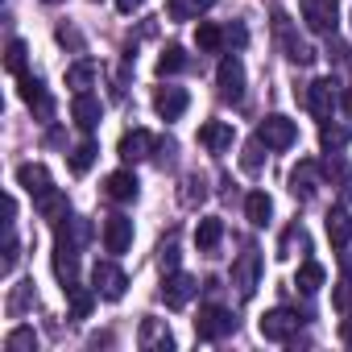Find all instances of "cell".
I'll list each match as a JSON object with an SVG mask.
<instances>
[{
  "instance_id": "obj_17",
  "label": "cell",
  "mask_w": 352,
  "mask_h": 352,
  "mask_svg": "<svg viewBox=\"0 0 352 352\" xmlns=\"http://www.w3.org/2000/svg\"><path fill=\"white\" fill-rule=\"evenodd\" d=\"M232 124L228 120H208V124H199V145L208 149V153H228L232 149Z\"/></svg>"
},
{
  "instance_id": "obj_35",
  "label": "cell",
  "mask_w": 352,
  "mask_h": 352,
  "mask_svg": "<svg viewBox=\"0 0 352 352\" xmlns=\"http://www.w3.org/2000/svg\"><path fill=\"white\" fill-rule=\"evenodd\" d=\"M38 348V331L34 327H13L5 336V352H34Z\"/></svg>"
},
{
  "instance_id": "obj_11",
  "label": "cell",
  "mask_w": 352,
  "mask_h": 352,
  "mask_svg": "<svg viewBox=\"0 0 352 352\" xmlns=\"http://www.w3.org/2000/svg\"><path fill=\"white\" fill-rule=\"evenodd\" d=\"M17 79H21V100L34 108V116H38V120H50V116H54V100H50V91L42 87V79L30 75V71L17 75Z\"/></svg>"
},
{
  "instance_id": "obj_6",
  "label": "cell",
  "mask_w": 352,
  "mask_h": 352,
  "mask_svg": "<svg viewBox=\"0 0 352 352\" xmlns=\"http://www.w3.org/2000/svg\"><path fill=\"white\" fill-rule=\"evenodd\" d=\"M195 294H199V282H195L191 274H183V270H170V274H166V282H162V302H166L170 311H183Z\"/></svg>"
},
{
  "instance_id": "obj_43",
  "label": "cell",
  "mask_w": 352,
  "mask_h": 352,
  "mask_svg": "<svg viewBox=\"0 0 352 352\" xmlns=\"http://www.w3.org/2000/svg\"><path fill=\"white\" fill-rule=\"evenodd\" d=\"M141 5H145V0H116V9H120V13H124V17H129V13H137V9H141Z\"/></svg>"
},
{
  "instance_id": "obj_37",
  "label": "cell",
  "mask_w": 352,
  "mask_h": 352,
  "mask_svg": "<svg viewBox=\"0 0 352 352\" xmlns=\"http://www.w3.org/2000/svg\"><path fill=\"white\" fill-rule=\"evenodd\" d=\"M25 58H30V46H25L21 38H13L9 50H5V71H9V75H25Z\"/></svg>"
},
{
  "instance_id": "obj_34",
  "label": "cell",
  "mask_w": 352,
  "mask_h": 352,
  "mask_svg": "<svg viewBox=\"0 0 352 352\" xmlns=\"http://www.w3.org/2000/svg\"><path fill=\"white\" fill-rule=\"evenodd\" d=\"M96 157H100V145H96L91 137H87V141H79V145L71 149V174H87Z\"/></svg>"
},
{
  "instance_id": "obj_45",
  "label": "cell",
  "mask_w": 352,
  "mask_h": 352,
  "mask_svg": "<svg viewBox=\"0 0 352 352\" xmlns=\"http://www.w3.org/2000/svg\"><path fill=\"white\" fill-rule=\"evenodd\" d=\"M340 104H344V112H348V116H352V87H348V91H344V96H340Z\"/></svg>"
},
{
  "instance_id": "obj_22",
  "label": "cell",
  "mask_w": 352,
  "mask_h": 352,
  "mask_svg": "<svg viewBox=\"0 0 352 352\" xmlns=\"http://www.w3.org/2000/svg\"><path fill=\"white\" fill-rule=\"evenodd\" d=\"M220 241H224V220H220V216H204L199 228H195V245H199V253H216Z\"/></svg>"
},
{
  "instance_id": "obj_4",
  "label": "cell",
  "mask_w": 352,
  "mask_h": 352,
  "mask_svg": "<svg viewBox=\"0 0 352 352\" xmlns=\"http://www.w3.org/2000/svg\"><path fill=\"white\" fill-rule=\"evenodd\" d=\"M302 104H307V112H311L319 124H327V120H331V112L340 108V91H336V79H315V83L307 87Z\"/></svg>"
},
{
  "instance_id": "obj_5",
  "label": "cell",
  "mask_w": 352,
  "mask_h": 352,
  "mask_svg": "<svg viewBox=\"0 0 352 352\" xmlns=\"http://www.w3.org/2000/svg\"><path fill=\"white\" fill-rule=\"evenodd\" d=\"M91 290H96L100 298H108V302H120L124 290H129V278H124V270H120L116 261H96V270H91Z\"/></svg>"
},
{
  "instance_id": "obj_21",
  "label": "cell",
  "mask_w": 352,
  "mask_h": 352,
  "mask_svg": "<svg viewBox=\"0 0 352 352\" xmlns=\"http://www.w3.org/2000/svg\"><path fill=\"white\" fill-rule=\"evenodd\" d=\"M17 187H25L34 199L46 195V191H50V170H46L42 162H25V166H17Z\"/></svg>"
},
{
  "instance_id": "obj_23",
  "label": "cell",
  "mask_w": 352,
  "mask_h": 352,
  "mask_svg": "<svg viewBox=\"0 0 352 352\" xmlns=\"http://www.w3.org/2000/svg\"><path fill=\"white\" fill-rule=\"evenodd\" d=\"M34 208H38V216H42V220H50V224H63V220H67V195H63V191H54V187H50L46 195H38V199H34Z\"/></svg>"
},
{
  "instance_id": "obj_12",
  "label": "cell",
  "mask_w": 352,
  "mask_h": 352,
  "mask_svg": "<svg viewBox=\"0 0 352 352\" xmlns=\"http://www.w3.org/2000/svg\"><path fill=\"white\" fill-rule=\"evenodd\" d=\"M137 344H141L145 352H170V348H174V336H170L166 319L145 315V319H141V331H137Z\"/></svg>"
},
{
  "instance_id": "obj_13",
  "label": "cell",
  "mask_w": 352,
  "mask_h": 352,
  "mask_svg": "<svg viewBox=\"0 0 352 352\" xmlns=\"http://www.w3.org/2000/svg\"><path fill=\"white\" fill-rule=\"evenodd\" d=\"M187 108H191V96H187L183 87H157V91H153V112H157L162 120H179Z\"/></svg>"
},
{
  "instance_id": "obj_28",
  "label": "cell",
  "mask_w": 352,
  "mask_h": 352,
  "mask_svg": "<svg viewBox=\"0 0 352 352\" xmlns=\"http://www.w3.org/2000/svg\"><path fill=\"white\" fill-rule=\"evenodd\" d=\"M245 216H249V224L265 228V224H270V216H274V199H270L265 191H253V195L245 199Z\"/></svg>"
},
{
  "instance_id": "obj_25",
  "label": "cell",
  "mask_w": 352,
  "mask_h": 352,
  "mask_svg": "<svg viewBox=\"0 0 352 352\" xmlns=\"http://www.w3.org/2000/svg\"><path fill=\"white\" fill-rule=\"evenodd\" d=\"M212 5H216V0H166V13H170V21H195Z\"/></svg>"
},
{
  "instance_id": "obj_20",
  "label": "cell",
  "mask_w": 352,
  "mask_h": 352,
  "mask_svg": "<svg viewBox=\"0 0 352 352\" xmlns=\"http://www.w3.org/2000/svg\"><path fill=\"white\" fill-rule=\"evenodd\" d=\"M153 149H157V141H153V133H145V129H133V133L120 137V157H124V162H145Z\"/></svg>"
},
{
  "instance_id": "obj_46",
  "label": "cell",
  "mask_w": 352,
  "mask_h": 352,
  "mask_svg": "<svg viewBox=\"0 0 352 352\" xmlns=\"http://www.w3.org/2000/svg\"><path fill=\"white\" fill-rule=\"evenodd\" d=\"M42 5H58V0H42Z\"/></svg>"
},
{
  "instance_id": "obj_1",
  "label": "cell",
  "mask_w": 352,
  "mask_h": 352,
  "mask_svg": "<svg viewBox=\"0 0 352 352\" xmlns=\"http://www.w3.org/2000/svg\"><path fill=\"white\" fill-rule=\"evenodd\" d=\"M298 327H302V315L290 311V307H274V311H265L261 323H257V331H261L270 344H286V340H294Z\"/></svg>"
},
{
  "instance_id": "obj_27",
  "label": "cell",
  "mask_w": 352,
  "mask_h": 352,
  "mask_svg": "<svg viewBox=\"0 0 352 352\" xmlns=\"http://www.w3.org/2000/svg\"><path fill=\"white\" fill-rule=\"evenodd\" d=\"M224 42H228V38H224V30H220L216 21H199V30H195V46H199V54H220Z\"/></svg>"
},
{
  "instance_id": "obj_31",
  "label": "cell",
  "mask_w": 352,
  "mask_h": 352,
  "mask_svg": "<svg viewBox=\"0 0 352 352\" xmlns=\"http://www.w3.org/2000/svg\"><path fill=\"white\" fill-rule=\"evenodd\" d=\"M348 141H352V129H344V124H331V120H327V124L319 129V145H323V153H340Z\"/></svg>"
},
{
  "instance_id": "obj_32",
  "label": "cell",
  "mask_w": 352,
  "mask_h": 352,
  "mask_svg": "<svg viewBox=\"0 0 352 352\" xmlns=\"http://www.w3.org/2000/svg\"><path fill=\"white\" fill-rule=\"evenodd\" d=\"M323 278H327V270H323L319 261H302V265H298V278H294V286H298L302 294H315V290L323 286Z\"/></svg>"
},
{
  "instance_id": "obj_9",
  "label": "cell",
  "mask_w": 352,
  "mask_h": 352,
  "mask_svg": "<svg viewBox=\"0 0 352 352\" xmlns=\"http://www.w3.org/2000/svg\"><path fill=\"white\" fill-rule=\"evenodd\" d=\"M257 282H261V253H257V249H245V253L232 261V286H236L241 298H253Z\"/></svg>"
},
{
  "instance_id": "obj_41",
  "label": "cell",
  "mask_w": 352,
  "mask_h": 352,
  "mask_svg": "<svg viewBox=\"0 0 352 352\" xmlns=\"http://www.w3.org/2000/svg\"><path fill=\"white\" fill-rule=\"evenodd\" d=\"M17 257H21V245H17V232L9 228V241H5V265H0V270L13 274V270H17Z\"/></svg>"
},
{
  "instance_id": "obj_8",
  "label": "cell",
  "mask_w": 352,
  "mask_h": 352,
  "mask_svg": "<svg viewBox=\"0 0 352 352\" xmlns=\"http://www.w3.org/2000/svg\"><path fill=\"white\" fill-rule=\"evenodd\" d=\"M257 137H261L265 149H290V145L298 141V124H294L290 116H265V120L257 124Z\"/></svg>"
},
{
  "instance_id": "obj_16",
  "label": "cell",
  "mask_w": 352,
  "mask_h": 352,
  "mask_svg": "<svg viewBox=\"0 0 352 352\" xmlns=\"http://www.w3.org/2000/svg\"><path fill=\"white\" fill-rule=\"evenodd\" d=\"M137 174L133 170H112L108 179H104V195L112 199V204H133L137 199Z\"/></svg>"
},
{
  "instance_id": "obj_39",
  "label": "cell",
  "mask_w": 352,
  "mask_h": 352,
  "mask_svg": "<svg viewBox=\"0 0 352 352\" xmlns=\"http://www.w3.org/2000/svg\"><path fill=\"white\" fill-rule=\"evenodd\" d=\"M261 149H265L261 137H253V141L245 145V153H241V170H245V174H261Z\"/></svg>"
},
{
  "instance_id": "obj_42",
  "label": "cell",
  "mask_w": 352,
  "mask_h": 352,
  "mask_svg": "<svg viewBox=\"0 0 352 352\" xmlns=\"http://www.w3.org/2000/svg\"><path fill=\"white\" fill-rule=\"evenodd\" d=\"M224 38H228V42H232L236 50H241V46L249 42V34H245V25H228V30H224Z\"/></svg>"
},
{
  "instance_id": "obj_33",
  "label": "cell",
  "mask_w": 352,
  "mask_h": 352,
  "mask_svg": "<svg viewBox=\"0 0 352 352\" xmlns=\"http://www.w3.org/2000/svg\"><path fill=\"white\" fill-rule=\"evenodd\" d=\"M67 298H71V319H87L100 294H96V290H83V286L75 282V286H67Z\"/></svg>"
},
{
  "instance_id": "obj_19",
  "label": "cell",
  "mask_w": 352,
  "mask_h": 352,
  "mask_svg": "<svg viewBox=\"0 0 352 352\" xmlns=\"http://www.w3.org/2000/svg\"><path fill=\"white\" fill-rule=\"evenodd\" d=\"M91 241V224L83 220V216H67V224H58V249H71V253H79L83 245Z\"/></svg>"
},
{
  "instance_id": "obj_26",
  "label": "cell",
  "mask_w": 352,
  "mask_h": 352,
  "mask_svg": "<svg viewBox=\"0 0 352 352\" xmlns=\"http://www.w3.org/2000/svg\"><path fill=\"white\" fill-rule=\"evenodd\" d=\"M298 249L307 253V249H311V241H307L302 224H290V228L282 232V241H278V253H274V257H278V261H290V257H294Z\"/></svg>"
},
{
  "instance_id": "obj_30",
  "label": "cell",
  "mask_w": 352,
  "mask_h": 352,
  "mask_svg": "<svg viewBox=\"0 0 352 352\" xmlns=\"http://www.w3.org/2000/svg\"><path fill=\"white\" fill-rule=\"evenodd\" d=\"M96 75H100V67H96L91 58H79L75 67H67V87H75V91H87Z\"/></svg>"
},
{
  "instance_id": "obj_7",
  "label": "cell",
  "mask_w": 352,
  "mask_h": 352,
  "mask_svg": "<svg viewBox=\"0 0 352 352\" xmlns=\"http://www.w3.org/2000/svg\"><path fill=\"white\" fill-rule=\"evenodd\" d=\"M216 83H220V100H228V104H241V100H245V63H241L236 54L220 58Z\"/></svg>"
},
{
  "instance_id": "obj_24",
  "label": "cell",
  "mask_w": 352,
  "mask_h": 352,
  "mask_svg": "<svg viewBox=\"0 0 352 352\" xmlns=\"http://www.w3.org/2000/svg\"><path fill=\"white\" fill-rule=\"evenodd\" d=\"M327 241L336 249H348V241H352V216L344 208H331L327 212Z\"/></svg>"
},
{
  "instance_id": "obj_36",
  "label": "cell",
  "mask_w": 352,
  "mask_h": 352,
  "mask_svg": "<svg viewBox=\"0 0 352 352\" xmlns=\"http://www.w3.org/2000/svg\"><path fill=\"white\" fill-rule=\"evenodd\" d=\"M187 208H195V204H204L208 199V179H204V174H187V179H183V195H179Z\"/></svg>"
},
{
  "instance_id": "obj_29",
  "label": "cell",
  "mask_w": 352,
  "mask_h": 352,
  "mask_svg": "<svg viewBox=\"0 0 352 352\" xmlns=\"http://www.w3.org/2000/svg\"><path fill=\"white\" fill-rule=\"evenodd\" d=\"M179 71H187V50L170 42V46L157 54V75L166 79V75H179Z\"/></svg>"
},
{
  "instance_id": "obj_14",
  "label": "cell",
  "mask_w": 352,
  "mask_h": 352,
  "mask_svg": "<svg viewBox=\"0 0 352 352\" xmlns=\"http://www.w3.org/2000/svg\"><path fill=\"white\" fill-rule=\"evenodd\" d=\"M100 116H104V104H100L91 91H75V100H71V120H75L83 133H96Z\"/></svg>"
},
{
  "instance_id": "obj_44",
  "label": "cell",
  "mask_w": 352,
  "mask_h": 352,
  "mask_svg": "<svg viewBox=\"0 0 352 352\" xmlns=\"http://www.w3.org/2000/svg\"><path fill=\"white\" fill-rule=\"evenodd\" d=\"M340 340H344V344L352 348V319H344V327H340Z\"/></svg>"
},
{
  "instance_id": "obj_2",
  "label": "cell",
  "mask_w": 352,
  "mask_h": 352,
  "mask_svg": "<svg viewBox=\"0 0 352 352\" xmlns=\"http://www.w3.org/2000/svg\"><path fill=\"white\" fill-rule=\"evenodd\" d=\"M298 13H302V25L311 34H336L340 25V0H298Z\"/></svg>"
},
{
  "instance_id": "obj_15",
  "label": "cell",
  "mask_w": 352,
  "mask_h": 352,
  "mask_svg": "<svg viewBox=\"0 0 352 352\" xmlns=\"http://www.w3.org/2000/svg\"><path fill=\"white\" fill-rule=\"evenodd\" d=\"M315 191H319V166L307 157L290 170V195L294 199H315Z\"/></svg>"
},
{
  "instance_id": "obj_18",
  "label": "cell",
  "mask_w": 352,
  "mask_h": 352,
  "mask_svg": "<svg viewBox=\"0 0 352 352\" xmlns=\"http://www.w3.org/2000/svg\"><path fill=\"white\" fill-rule=\"evenodd\" d=\"M133 245V220L129 216H108L104 220V249L108 253H124Z\"/></svg>"
},
{
  "instance_id": "obj_38",
  "label": "cell",
  "mask_w": 352,
  "mask_h": 352,
  "mask_svg": "<svg viewBox=\"0 0 352 352\" xmlns=\"http://www.w3.org/2000/svg\"><path fill=\"white\" fill-rule=\"evenodd\" d=\"M34 302V282H17L13 286V294H9V315L17 319V315H25V307Z\"/></svg>"
},
{
  "instance_id": "obj_10",
  "label": "cell",
  "mask_w": 352,
  "mask_h": 352,
  "mask_svg": "<svg viewBox=\"0 0 352 352\" xmlns=\"http://www.w3.org/2000/svg\"><path fill=\"white\" fill-rule=\"evenodd\" d=\"M274 30H278V38H282V50H286V58H290V63L307 67V63H315V58H319V54H315L307 42H298V38L290 34V21H286V13H282V9L274 13Z\"/></svg>"
},
{
  "instance_id": "obj_40",
  "label": "cell",
  "mask_w": 352,
  "mask_h": 352,
  "mask_svg": "<svg viewBox=\"0 0 352 352\" xmlns=\"http://www.w3.org/2000/svg\"><path fill=\"white\" fill-rule=\"evenodd\" d=\"M157 253H162L157 261H162V270H166V274H170V270H179V232H170V236L162 241V249H157Z\"/></svg>"
},
{
  "instance_id": "obj_3",
  "label": "cell",
  "mask_w": 352,
  "mask_h": 352,
  "mask_svg": "<svg viewBox=\"0 0 352 352\" xmlns=\"http://www.w3.org/2000/svg\"><path fill=\"white\" fill-rule=\"evenodd\" d=\"M232 331H236V319H232L228 307H220V302L199 307V315H195V336H199V340H224V336H232Z\"/></svg>"
}]
</instances>
